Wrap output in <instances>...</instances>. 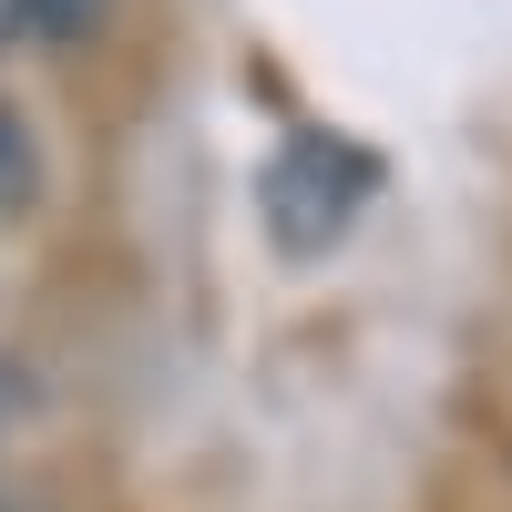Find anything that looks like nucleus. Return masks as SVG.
<instances>
[{
  "label": "nucleus",
  "mask_w": 512,
  "mask_h": 512,
  "mask_svg": "<svg viewBox=\"0 0 512 512\" xmlns=\"http://www.w3.org/2000/svg\"><path fill=\"white\" fill-rule=\"evenodd\" d=\"M0 512H21V502H11V492H0Z\"/></svg>",
  "instance_id": "obj_5"
},
{
  "label": "nucleus",
  "mask_w": 512,
  "mask_h": 512,
  "mask_svg": "<svg viewBox=\"0 0 512 512\" xmlns=\"http://www.w3.org/2000/svg\"><path fill=\"white\" fill-rule=\"evenodd\" d=\"M21 21H31V31H52V41H82V31L103 21V0H21Z\"/></svg>",
  "instance_id": "obj_2"
},
{
  "label": "nucleus",
  "mask_w": 512,
  "mask_h": 512,
  "mask_svg": "<svg viewBox=\"0 0 512 512\" xmlns=\"http://www.w3.org/2000/svg\"><path fill=\"white\" fill-rule=\"evenodd\" d=\"M0 420H11V369H0Z\"/></svg>",
  "instance_id": "obj_4"
},
{
  "label": "nucleus",
  "mask_w": 512,
  "mask_h": 512,
  "mask_svg": "<svg viewBox=\"0 0 512 512\" xmlns=\"http://www.w3.org/2000/svg\"><path fill=\"white\" fill-rule=\"evenodd\" d=\"M11 31H21V0H0V41H11Z\"/></svg>",
  "instance_id": "obj_3"
},
{
  "label": "nucleus",
  "mask_w": 512,
  "mask_h": 512,
  "mask_svg": "<svg viewBox=\"0 0 512 512\" xmlns=\"http://www.w3.org/2000/svg\"><path fill=\"white\" fill-rule=\"evenodd\" d=\"M41 175H52V164H41L31 113L0 93V216H31V205H41Z\"/></svg>",
  "instance_id": "obj_1"
}]
</instances>
